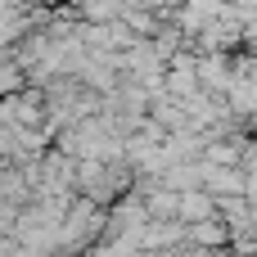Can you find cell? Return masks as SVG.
I'll return each mask as SVG.
<instances>
[{
    "label": "cell",
    "instance_id": "6da1fadb",
    "mask_svg": "<svg viewBox=\"0 0 257 257\" xmlns=\"http://www.w3.org/2000/svg\"><path fill=\"white\" fill-rule=\"evenodd\" d=\"M185 235L208 253L212 244H226V226H217V221H199V226H185Z\"/></svg>",
    "mask_w": 257,
    "mask_h": 257
},
{
    "label": "cell",
    "instance_id": "7a4b0ae2",
    "mask_svg": "<svg viewBox=\"0 0 257 257\" xmlns=\"http://www.w3.org/2000/svg\"><path fill=\"white\" fill-rule=\"evenodd\" d=\"M176 257H208L203 248H190V253H176Z\"/></svg>",
    "mask_w": 257,
    "mask_h": 257
},
{
    "label": "cell",
    "instance_id": "3957f363",
    "mask_svg": "<svg viewBox=\"0 0 257 257\" xmlns=\"http://www.w3.org/2000/svg\"><path fill=\"white\" fill-rule=\"evenodd\" d=\"M248 36H253V45H257V27H253V32H248Z\"/></svg>",
    "mask_w": 257,
    "mask_h": 257
}]
</instances>
